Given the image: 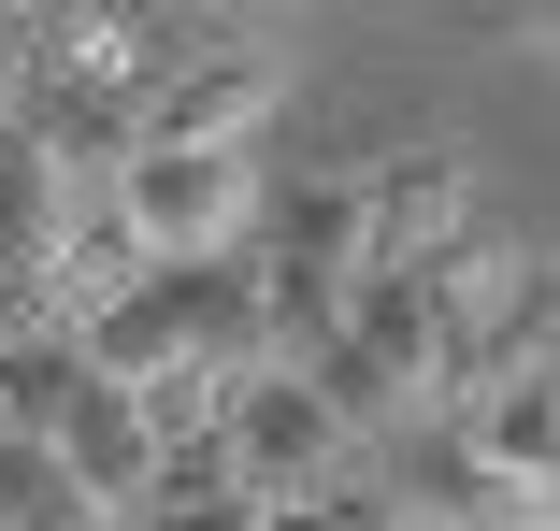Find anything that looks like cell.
<instances>
[{"label":"cell","mask_w":560,"mask_h":531,"mask_svg":"<svg viewBox=\"0 0 560 531\" xmlns=\"http://www.w3.org/2000/svg\"><path fill=\"white\" fill-rule=\"evenodd\" d=\"M58 216H72V187L44 173V144H30V130H0V331H30V273H44Z\"/></svg>","instance_id":"8992f818"},{"label":"cell","mask_w":560,"mask_h":531,"mask_svg":"<svg viewBox=\"0 0 560 531\" xmlns=\"http://www.w3.org/2000/svg\"><path fill=\"white\" fill-rule=\"evenodd\" d=\"M44 460L101 503V517H130L144 503V460H159V416H144V388H116V374H72L58 402H44Z\"/></svg>","instance_id":"3957f363"},{"label":"cell","mask_w":560,"mask_h":531,"mask_svg":"<svg viewBox=\"0 0 560 531\" xmlns=\"http://www.w3.org/2000/svg\"><path fill=\"white\" fill-rule=\"evenodd\" d=\"M360 231H374V273H388V259H431L445 231H475V173L445 158V144H402V158L360 187Z\"/></svg>","instance_id":"5b68a950"},{"label":"cell","mask_w":560,"mask_h":531,"mask_svg":"<svg viewBox=\"0 0 560 531\" xmlns=\"http://www.w3.org/2000/svg\"><path fill=\"white\" fill-rule=\"evenodd\" d=\"M15 86H30V58H15V44H0V130H15Z\"/></svg>","instance_id":"8fae6325"},{"label":"cell","mask_w":560,"mask_h":531,"mask_svg":"<svg viewBox=\"0 0 560 531\" xmlns=\"http://www.w3.org/2000/svg\"><path fill=\"white\" fill-rule=\"evenodd\" d=\"M215 446H231V488L245 503H273V488H316V474H346V416L316 402V374L302 359H245L231 388H215Z\"/></svg>","instance_id":"7a4b0ae2"},{"label":"cell","mask_w":560,"mask_h":531,"mask_svg":"<svg viewBox=\"0 0 560 531\" xmlns=\"http://www.w3.org/2000/svg\"><path fill=\"white\" fill-rule=\"evenodd\" d=\"M259 531H417V517H402L388 474H316V488H273Z\"/></svg>","instance_id":"9c48e42d"},{"label":"cell","mask_w":560,"mask_h":531,"mask_svg":"<svg viewBox=\"0 0 560 531\" xmlns=\"http://www.w3.org/2000/svg\"><path fill=\"white\" fill-rule=\"evenodd\" d=\"M130 130H144V116H130V86H58V116H44L30 144H44V173H58V187L86 201L101 173L130 158Z\"/></svg>","instance_id":"52a82bcc"},{"label":"cell","mask_w":560,"mask_h":531,"mask_svg":"<svg viewBox=\"0 0 560 531\" xmlns=\"http://www.w3.org/2000/svg\"><path fill=\"white\" fill-rule=\"evenodd\" d=\"M0 15H58V0H0Z\"/></svg>","instance_id":"7c38bea8"},{"label":"cell","mask_w":560,"mask_h":531,"mask_svg":"<svg viewBox=\"0 0 560 531\" xmlns=\"http://www.w3.org/2000/svg\"><path fill=\"white\" fill-rule=\"evenodd\" d=\"M130 116L173 130V144H259V130L288 116V72H273V58H187V72H159V86H130Z\"/></svg>","instance_id":"277c9868"},{"label":"cell","mask_w":560,"mask_h":531,"mask_svg":"<svg viewBox=\"0 0 560 531\" xmlns=\"http://www.w3.org/2000/svg\"><path fill=\"white\" fill-rule=\"evenodd\" d=\"M116 187V216L144 259H231L259 216H273V187H259V144H173V130H130V158L101 173Z\"/></svg>","instance_id":"6da1fadb"},{"label":"cell","mask_w":560,"mask_h":531,"mask_svg":"<svg viewBox=\"0 0 560 531\" xmlns=\"http://www.w3.org/2000/svg\"><path fill=\"white\" fill-rule=\"evenodd\" d=\"M130 531H259L245 488H187V503H130Z\"/></svg>","instance_id":"30bf717a"},{"label":"cell","mask_w":560,"mask_h":531,"mask_svg":"<svg viewBox=\"0 0 560 531\" xmlns=\"http://www.w3.org/2000/svg\"><path fill=\"white\" fill-rule=\"evenodd\" d=\"M0 531H116V517L44 460V432H0Z\"/></svg>","instance_id":"ba28073f"}]
</instances>
